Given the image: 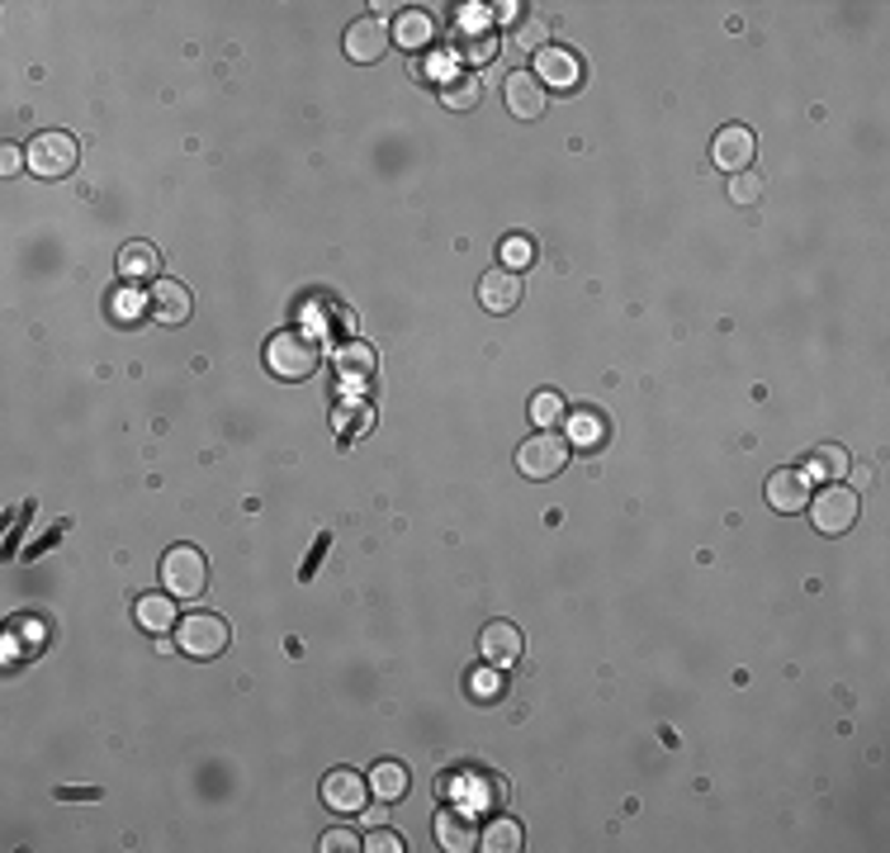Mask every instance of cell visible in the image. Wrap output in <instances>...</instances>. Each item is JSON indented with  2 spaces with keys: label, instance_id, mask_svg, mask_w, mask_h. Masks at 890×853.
<instances>
[{
  "label": "cell",
  "instance_id": "7402d4cb",
  "mask_svg": "<svg viewBox=\"0 0 890 853\" xmlns=\"http://www.w3.org/2000/svg\"><path fill=\"white\" fill-rule=\"evenodd\" d=\"M521 844H527V834H521L517 820H492V825L484 830V849L488 853H517Z\"/></svg>",
  "mask_w": 890,
  "mask_h": 853
},
{
  "label": "cell",
  "instance_id": "9a60e30c",
  "mask_svg": "<svg viewBox=\"0 0 890 853\" xmlns=\"http://www.w3.org/2000/svg\"><path fill=\"white\" fill-rule=\"evenodd\" d=\"M768 503L777 512H801L810 503V479L801 469H777L768 479Z\"/></svg>",
  "mask_w": 890,
  "mask_h": 853
},
{
  "label": "cell",
  "instance_id": "52a82bcc",
  "mask_svg": "<svg viewBox=\"0 0 890 853\" xmlns=\"http://www.w3.org/2000/svg\"><path fill=\"white\" fill-rule=\"evenodd\" d=\"M365 801H370V782H365L356 768H332L323 778V806L327 811L356 816V811H365Z\"/></svg>",
  "mask_w": 890,
  "mask_h": 853
},
{
  "label": "cell",
  "instance_id": "8992f818",
  "mask_svg": "<svg viewBox=\"0 0 890 853\" xmlns=\"http://www.w3.org/2000/svg\"><path fill=\"white\" fill-rule=\"evenodd\" d=\"M162 583H166V593H176V597H199L204 583H209V560H204L195 546H171L166 560H162Z\"/></svg>",
  "mask_w": 890,
  "mask_h": 853
},
{
  "label": "cell",
  "instance_id": "ac0fdd59",
  "mask_svg": "<svg viewBox=\"0 0 890 853\" xmlns=\"http://www.w3.org/2000/svg\"><path fill=\"white\" fill-rule=\"evenodd\" d=\"M393 34H399V43L408 53H422V47H432V39H436V14L432 10H403V20Z\"/></svg>",
  "mask_w": 890,
  "mask_h": 853
},
{
  "label": "cell",
  "instance_id": "484cf974",
  "mask_svg": "<svg viewBox=\"0 0 890 853\" xmlns=\"http://www.w3.org/2000/svg\"><path fill=\"white\" fill-rule=\"evenodd\" d=\"M810 465H815V474H834V479H838V474H848V469H853L844 446H820L815 455H810Z\"/></svg>",
  "mask_w": 890,
  "mask_h": 853
},
{
  "label": "cell",
  "instance_id": "f546056e",
  "mask_svg": "<svg viewBox=\"0 0 890 853\" xmlns=\"http://www.w3.org/2000/svg\"><path fill=\"white\" fill-rule=\"evenodd\" d=\"M459 43H465V57H469V62H488L492 53H498V43H492L488 29H474V34H465Z\"/></svg>",
  "mask_w": 890,
  "mask_h": 853
},
{
  "label": "cell",
  "instance_id": "44dd1931",
  "mask_svg": "<svg viewBox=\"0 0 890 853\" xmlns=\"http://www.w3.org/2000/svg\"><path fill=\"white\" fill-rule=\"evenodd\" d=\"M441 100H445V109H474V105L484 100L479 76H455V82H445L441 86Z\"/></svg>",
  "mask_w": 890,
  "mask_h": 853
},
{
  "label": "cell",
  "instance_id": "30bf717a",
  "mask_svg": "<svg viewBox=\"0 0 890 853\" xmlns=\"http://www.w3.org/2000/svg\"><path fill=\"white\" fill-rule=\"evenodd\" d=\"M502 100H507V109L521 119V123H531V119H540L545 115V86L535 82V72H512L502 82Z\"/></svg>",
  "mask_w": 890,
  "mask_h": 853
},
{
  "label": "cell",
  "instance_id": "f1b7e54d",
  "mask_svg": "<svg viewBox=\"0 0 890 853\" xmlns=\"http://www.w3.org/2000/svg\"><path fill=\"white\" fill-rule=\"evenodd\" d=\"M498 692H502V683H498V673H492V669H474L469 673V698L474 702H492Z\"/></svg>",
  "mask_w": 890,
  "mask_h": 853
},
{
  "label": "cell",
  "instance_id": "d4e9b609",
  "mask_svg": "<svg viewBox=\"0 0 890 853\" xmlns=\"http://www.w3.org/2000/svg\"><path fill=\"white\" fill-rule=\"evenodd\" d=\"M568 436H574L578 446H597V441L607 436V422H601L597 413H574V422H568Z\"/></svg>",
  "mask_w": 890,
  "mask_h": 853
},
{
  "label": "cell",
  "instance_id": "2e32d148",
  "mask_svg": "<svg viewBox=\"0 0 890 853\" xmlns=\"http://www.w3.org/2000/svg\"><path fill=\"white\" fill-rule=\"evenodd\" d=\"M152 318L166 327H181L189 318V290L176 280H156L152 284Z\"/></svg>",
  "mask_w": 890,
  "mask_h": 853
},
{
  "label": "cell",
  "instance_id": "8fae6325",
  "mask_svg": "<svg viewBox=\"0 0 890 853\" xmlns=\"http://www.w3.org/2000/svg\"><path fill=\"white\" fill-rule=\"evenodd\" d=\"M535 82L540 86L574 90L583 82V62L568 53V47H540V53H535Z\"/></svg>",
  "mask_w": 890,
  "mask_h": 853
},
{
  "label": "cell",
  "instance_id": "4dcf8cb0",
  "mask_svg": "<svg viewBox=\"0 0 890 853\" xmlns=\"http://www.w3.org/2000/svg\"><path fill=\"white\" fill-rule=\"evenodd\" d=\"M317 849H323V853H360L365 844L356 840L351 830H327V834H323V844H317Z\"/></svg>",
  "mask_w": 890,
  "mask_h": 853
},
{
  "label": "cell",
  "instance_id": "7c38bea8",
  "mask_svg": "<svg viewBox=\"0 0 890 853\" xmlns=\"http://www.w3.org/2000/svg\"><path fill=\"white\" fill-rule=\"evenodd\" d=\"M384 53H389V24L384 20H370V14H365V20H356L346 29V57L351 62H365V67H370V62H379Z\"/></svg>",
  "mask_w": 890,
  "mask_h": 853
},
{
  "label": "cell",
  "instance_id": "4316f807",
  "mask_svg": "<svg viewBox=\"0 0 890 853\" xmlns=\"http://www.w3.org/2000/svg\"><path fill=\"white\" fill-rule=\"evenodd\" d=\"M560 413H564V403H560V393H554V389H545V393H535V399H531L535 427H554V422H560Z\"/></svg>",
  "mask_w": 890,
  "mask_h": 853
},
{
  "label": "cell",
  "instance_id": "cb8c5ba5",
  "mask_svg": "<svg viewBox=\"0 0 890 853\" xmlns=\"http://www.w3.org/2000/svg\"><path fill=\"white\" fill-rule=\"evenodd\" d=\"M729 199H735V204H758L762 199V176H758L753 166L729 176Z\"/></svg>",
  "mask_w": 890,
  "mask_h": 853
},
{
  "label": "cell",
  "instance_id": "e0dca14e",
  "mask_svg": "<svg viewBox=\"0 0 890 853\" xmlns=\"http://www.w3.org/2000/svg\"><path fill=\"white\" fill-rule=\"evenodd\" d=\"M119 276L129 284H156V276H162V257H156L152 242H129L119 251Z\"/></svg>",
  "mask_w": 890,
  "mask_h": 853
},
{
  "label": "cell",
  "instance_id": "d6986e66",
  "mask_svg": "<svg viewBox=\"0 0 890 853\" xmlns=\"http://www.w3.org/2000/svg\"><path fill=\"white\" fill-rule=\"evenodd\" d=\"M133 616H138V626L142 630H152V636H166V630H176V603L171 597H138V607H133Z\"/></svg>",
  "mask_w": 890,
  "mask_h": 853
},
{
  "label": "cell",
  "instance_id": "1f68e13d",
  "mask_svg": "<svg viewBox=\"0 0 890 853\" xmlns=\"http://www.w3.org/2000/svg\"><path fill=\"white\" fill-rule=\"evenodd\" d=\"M370 853H403V840L393 830H370V840H365Z\"/></svg>",
  "mask_w": 890,
  "mask_h": 853
},
{
  "label": "cell",
  "instance_id": "4fadbf2b",
  "mask_svg": "<svg viewBox=\"0 0 890 853\" xmlns=\"http://www.w3.org/2000/svg\"><path fill=\"white\" fill-rule=\"evenodd\" d=\"M479 655L488 659V663H517L521 655H527V636H521V626H512V622H488L484 626V636H479Z\"/></svg>",
  "mask_w": 890,
  "mask_h": 853
},
{
  "label": "cell",
  "instance_id": "ba28073f",
  "mask_svg": "<svg viewBox=\"0 0 890 853\" xmlns=\"http://www.w3.org/2000/svg\"><path fill=\"white\" fill-rule=\"evenodd\" d=\"M753 152H758V142H753V133L744 129V123H725V129L710 138V162L720 171H729V176H735V171H749Z\"/></svg>",
  "mask_w": 890,
  "mask_h": 853
},
{
  "label": "cell",
  "instance_id": "5b68a950",
  "mask_svg": "<svg viewBox=\"0 0 890 853\" xmlns=\"http://www.w3.org/2000/svg\"><path fill=\"white\" fill-rule=\"evenodd\" d=\"M568 465V441L560 432H535L517 446V469L527 479H554Z\"/></svg>",
  "mask_w": 890,
  "mask_h": 853
},
{
  "label": "cell",
  "instance_id": "5bb4252c",
  "mask_svg": "<svg viewBox=\"0 0 890 853\" xmlns=\"http://www.w3.org/2000/svg\"><path fill=\"white\" fill-rule=\"evenodd\" d=\"M436 844L451 849V853L479 849V825H474V816L459 811V806H445V811L436 816Z\"/></svg>",
  "mask_w": 890,
  "mask_h": 853
},
{
  "label": "cell",
  "instance_id": "d6a6232c",
  "mask_svg": "<svg viewBox=\"0 0 890 853\" xmlns=\"http://www.w3.org/2000/svg\"><path fill=\"white\" fill-rule=\"evenodd\" d=\"M20 166H29V162H24V152L14 148V142H6V152H0V171H6V176H14Z\"/></svg>",
  "mask_w": 890,
  "mask_h": 853
},
{
  "label": "cell",
  "instance_id": "7a4b0ae2",
  "mask_svg": "<svg viewBox=\"0 0 890 853\" xmlns=\"http://www.w3.org/2000/svg\"><path fill=\"white\" fill-rule=\"evenodd\" d=\"M24 162H29V171H34V176L62 181V176H67V171L76 166V138L62 133V129L34 133V138H29V148H24Z\"/></svg>",
  "mask_w": 890,
  "mask_h": 853
},
{
  "label": "cell",
  "instance_id": "ffe728a7",
  "mask_svg": "<svg viewBox=\"0 0 890 853\" xmlns=\"http://www.w3.org/2000/svg\"><path fill=\"white\" fill-rule=\"evenodd\" d=\"M370 792H375L379 801H399V797H408V768H403V764H393V758L375 764V768H370Z\"/></svg>",
  "mask_w": 890,
  "mask_h": 853
},
{
  "label": "cell",
  "instance_id": "603a6c76",
  "mask_svg": "<svg viewBox=\"0 0 890 853\" xmlns=\"http://www.w3.org/2000/svg\"><path fill=\"white\" fill-rule=\"evenodd\" d=\"M502 261H507V271H527V266L535 261V242L527 233H512L502 242Z\"/></svg>",
  "mask_w": 890,
  "mask_h": 853
},
{
  "label": "cell",
  "instance_id": "3957f363",
  "mask_svg": "<svg viewBox=\"0 0 890 853\" xmlns=\"http://www.w3.org/2000/svg\"><path fill=\"white\" fill-rule=\"evenodd\" d=\"M805 508H810V521H815V531H824V536H844V531L857 527V512H862V503H857L853 488L829 484L824 494H810Z\"/></svg>",
  "mask_w": 890,
  "mask_h": 853
},
{
  "label": "cell",
  "instance_id": "9c48e42d",
  "mask_svg": "<svg viewBox=\"0 0 890 853\" xmlns=\"http://www.w3.org/2000/svg\"><path fill=\"white\" fill-rule=\"evenodd\" d=\"M479 304L484 313H517L521 309V271H507V266H492L479 280Z\"/></svg>",
  "mask_w": 890,
  "mask_h": 853
},
{
  "label": "cell",
  "instance_id": "6da1fadb",
  "mask_svg": "<svg viewBox=\"0 0 890 853\" xmlns=\"http://www.w3.org/2000/svg\"><path fill=\"white\" fill-rule=\"evenodd\" d=\"M176 640H181V655L189 659H214L228 650V622L218 612H185L176 622Z\"/></svg>",
  "mask_w": 890,
  "mask_h": 853
},
{
  "label": "cell",
  "instance_id": "83f0119b",
  "mask_svg": "<svg viewBox=\"0 0 890 853\" xmlns=\"http://www.w3.org/2000/svg\"><path fill=\"white\" fill-rule=\"evenodd\" d=\"M512 43L517 47H535L540 53V47H545V20H540V14H527V20L512 29Z\"/></svg>",
  "mask_w": 890,
  "mask_h": 853
},
{
  "label": "cell",
  "instance_id": "277c9868",
  "mask_svg": "<svg viewBox=\"0 0 890 853\" xmlns=\"http://www.w3.org/2000/svg\"><path fill=\"white\" fill-rule=\"evenodd\" d=\"M265 360L280 379H308L317 370V360H323V352H317V342L304 337V332H280V337H270Z\"/></svg>",
  "mask_w": 890,
  "mask_h": 853
}]
</instances>
